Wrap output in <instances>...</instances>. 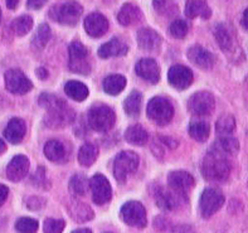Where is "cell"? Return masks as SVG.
Returning <instances> with one entry per match:
<instances>
[{
	"label": "cell",
	"instance_id": "1",
	"mask_svg": "<svg viewBox=\"0 0 248 233\" xmlns=\"http://www.w3.org/2000/svg\"><path fill=\"white\" fill-rule=\"evenodd\" d=\"M39 105L46 107L48 110L47 123L49 126L60 127V126L66 125V124H69L71 121H73L75 112L69 109L68 105L64 101L57 98L53 94H41Z\"/></svg>",
	"mask_w": 248,
	"mask_h": 233
},
{
	"label": "cell",
	"instance_id": "2",
	"mask_svg": "<svg viewBox=\"0 0 248 233\" xmlns=\"http://www.w3.org/2000/svg\"><path fill=\"white\" fill-rule=\"evenodd\" d=\"M231 163L228 156L209 150L202 163V174L207 180L222 183L228 179L231 174Z\"/></svg>",
	"mask_w": 248,
	"mask_h": 233
},
{
	"label": "cell",
	"instance_id": "3",
	"mask_svg": "<svg viewBox=\"0 0 248 233\" xmlns=\"http://www.w3.org/2000/svg\"><path fill=\"white\" fill-rule=\"evenodd\" d=\"M88 124L94 131L106 132L111 129L115 124L116 115L111 107L107 105H96L88 111Z\"/></svg>",
	"mask_w": 248,
	"mask_h": 233
},
{
	"label": "cell",
	"instance_id": "4",
	"mask_svg": "<svg viewBox=\"0 0 248 233\" xmlns=\"http://www.w3.org/2000/svg\"><path fill=\"white\" fill-rule=\"evenodd\" d=\"M83 8L79 3L69 0L66 3L53 6L49 12L50 18L54 19L56 22L66 25H75L78 23L82 16Z\"/></svg>",
	"mask_w": 248,
	"mask_h": 233
},
{
	"label": "cell",
	"instance_id": "5",
	"mask_svg": "<svg viewBox=\"0 0 248 233\" xmlns=\"http://www.w3.org/2000/svg\"><path fill=\"white\" fill-rule=\"evenodd\" d=\"M139 155L134 151L120 153L113 161V174L119 183H125L130 174H134L139 168Z\"/></svg>",
	"mask_w": 248,
	"mask_h": 233
},
{
	"label": "cell",
	"instance_id": "6",
	"mask_svg": "<svg viewBox=\"0 0 248 233\" xmlns=\"http://www.w3.org/2000/svg\"><path fill=\"white\" fill-rule=\"evenodd\" d=\"M146 112L151 121L161 126L169 124L174 116L173 105L170 104L169 100L164 97L151 98L149 101Z\"/></svg>",
	"mask_w": 248,
	"mask_h": 233
},
{
	"label": "cell",
	"instance_id": "7",
	"mask_svg": "<svg viewBox=\"0 0 248 233\" xmlns=\"http://www.w3.org/2000/svg\"><path fill=\"white\" fill-rule=\"evenodd\" d=\"M69 69L78 75H88L91 71L87 61L88 50L81 42H72L69 44Z\"/></svg>",
	"mask_w": 248,
	"mask_h": 233
},
{
	"label": "cell",
	"instance_id": "8",
	"mask_svg": "<svg viewBox=\"0 0 248 233\" xmlns=\"http://www.w3.org/2000/svg\"><path fill=\"white\" fill-rule=\"evenodd\" d=\"M224 203L223 193L214 188H207L203 192L199 201V208L201 213L204 218L212 217L214 213L219 211Z\"/></svg>",
	"mask_w": 248,
	"mask_h": 233
},
{
	"label": "cell",
	"instance_id": "9",
	"mask_svg": "<svg viewBox=\"0 0 248 233\" xmlns=\"http://www.w3.org/2000/svg\"><path fill=\"white\" fill-rule=\"evenodd\" d=\"M216 101L211 92H197L189 98L188 110L195 116H208L214 111Z\"/></svg>",
	"mask_w": 248,
	"mask_h": 233
},
{
	"label": "cell",
	"instance_id": "10",
	"mask_svg": "<svg viewBox=\"0 0 248 233\" xmlns=\"http://www.w3.org/2000/svg\"><path fill=\"white\" fill-rule=\"evenodd\" d=\"M121 216L126 224L132 227H142L146 226L148 219H146V211H145L144 205L139 202H127L121 208Z\"/></svg>",
	"mask_w": 248,
	"mask_h": 233
},
{
	"label": "cell",
	"instance_id": "11",
	"mask_svg": "<svg viewBox=\"0 0 248 233\" xmlns=\"http://www.w3.org/2000/svg\"><path fill=\"white\" fill-rule=\"evenodd\" d=\"M90 188L92 192V201L98 205L106 204L112 198V188L110 182L102 174H96L90 180Z\"/></svg>",
	"mask_w": 248,
	"mask_h": 233
},
{
	"label": "cell",
	"instance_id": "12",
	"mask_svg": "<svg viewBox=\"0 0 248 233\" xmlns=\"http://www.w3.org/2000/svg\"><path fill=\"white\" fill-rule=\"evenodd\" d=\"M6 90L12 93L24 94L33 88L31 79L19 69H9L5 73Z\"/></svg>",
	"mask_w": 248,
	"mask_h": 233
},
{
	"label": "cell",
	"instance_id": "13",
	"mask_svg": "<svg viewBox=\"0 0 248 233\" xmlns=\"http://www.w3.org/2000/svg\"><path fill=\"white\" fill-rule=\"evenodd\" d=\"M168 184L171 190L186 197V193L194 186V178L188 171L175 170L168 175Z\"/></svg>",
	"mask_w": 248,
	"mask_h": 233
},
{
	"label": "cell",
	"instance_id": "14",
	"mask_svg": "<svg viewBox=\"0 0 248 233\" xmlns=\"http://www.w3.org/2000/svg\"><path fill=\"white\" fill-rule=\"evenodd\" d=\"M168 81L178 90H186L193 83L192 69L182 64L173 66L168 72Z\"/></svg>",
	"mask_w": 248,
	"mask_h": 233
},
{
	"label": "cell",
	"instance_id": "15",
	"mask_svg": "<svg viewBox=\"0 0 248 233\" xmlns=\"http://www.w3.org/2000/svg\"><path fill=\"white\" fill-rule=\"evenodd\" d=\"M29 171V160L24 155H16L6 167V176L12 182L22 180Z\"/></svg>",
	"mask_w": 248,
	"mask_h": 233
},
{
	"label": "cell",
	"instance_id": "16",
	"mask_svg": "<svg viewBox=\"0 0 248 233\" xmlns=\"http://www.w3.org/2000/svg\"><path fill=\"white\" fill-rule=\"evenodd\" d=\"M85 29L93 38H100L108 29V20L100 13H92L85 19Z\"/></svg>",
	"mask_w": 248,
	"mask_h": 233
},
{
	"label": "cell",
	"instance_id": "17",
	"mask_svg": "<svg viewBox=\"0 0 248 233\" xmlns=\"http://www.w3.org/2000/svg\"><path fill=\"white\" fill-rule=\"evenodd\" d=\"M135 71L140 77L150 83H156L160 79V68L156 61L153 58H144L139 61L135 67Z\"/></svg>",
	"mask_w": 248,
	"mask_h": 233
},
{
	"label": "cell",
	"instance_id": "18",
	"mask_svg": "<svg viewBox=\"0 0 248 233\" xmlns=\"http://www.w3.org/2000/svg\"><path fill=\"white\" fill-rule=\"evenodd\" d=\"M188 58L192 61L194 64L203 69H209L214 64V56L209 50L204 49L201 46H194V47L189 48L188 50Z\"/></svg>",
	"mask_w": 248,
	"mask_h": 233
},
{
	"label": "cell",
	"instance_id": "19",
	"mask_svg": "<svg viewBox=\"0 0 248 233\" xmlns=\"http://www.w3.org/2000/svg\"><path fill=\"white\" fill-rule=\"evenodd\" d=\"M183 195L178 194L174 190H164V189H159L155 193V199H156L157 205L164 209V211H173L178 205L183 202Z\"/></svg>",
	"mask_w": 248,
	"mask_h": 233
},
{
	"label": "cell",
	"instance_id": "20",
	"mask_svg": "<svg viewBox=\"0 0 248 233\" xmlns=\"http://www.w3.org/2000/svg\"><path fill=\"white\" fill-rule=\"evenodd\" d=\"M27 131V126L22 119L14 117L8 123L5 130H4V138L12 144H19Z\"/></svg>",
	"mask_w": 248,
	"mask_h": 233
},
{
	"label": "cell",
	"instance_id": "21",
	"mask_svg": "<svg viewBox=\"0 0 248 233\" xmlns=\"http://www.w3.org/2000/svg\"><path fill=\"white\" fill-rule=\"evenodd\" d=\"M127 44L124 41L119 39V38H113L107 43L102 44L98 48V56L101 58H110V57H119V56H125L127 53Z\"/></svg>",
	"mask_w": 248,
	"mask_h": 233
},
{
	"label": "cell",
	"instance_id": "22",
	"mask_svg": "<svg viewBox=\"0 0 248 233\" xmlns=\"http://www.w3.org/2000/svg\"><path fill=\"white\" fill-rule=\"evenodd\" d=\"M138 43L144 50H156L160 47L161 37L153 29L142 28L138 31Z\"/></svg>",
	"mask_w": 248,
	"mask_h": 233
},
{
	"label": "cell",
	"instance_id": "23",
	"mask_svg": "<svg viewBox=\"0 0 248 233\" xmlns=\"http://www.w3.org/2000/svg\"><path fill=\"white\" fill-rule=\"evenodd\" d=\"M211 151L224 155V156H233L239 151V142L236 138H232V136H222L219 140L212 145Z\"/></svg>",
	"mask_w": 248,
	"mask_h": 233
},
{
	"label": "cell",
	"instance_id": "24",
	"mask_svg": "<svg viewBox=\"0 0 248 233\" xmlns=\"http://www.w3.org/2000/svg\"><path fill=\"white\" fill-rule=\"evenodd\" d=\"M141 18L142 13L140 10V8L132 3H127L125 5H123V8L119 12V16H117L120 24L125 25V27L136 24L138 22H140Z\"/></svg>",
	"mask_w": 248,
	"mask_h": 233
},
{
	"label": "cell",
	"instance_id": "25",
	"mask_svg": "<svg viewBox=\"0 0 248 233\" xmlns=\"http://www.w3.org/2000/svg\"><path fill=\"white\" fill-rule=\"evenodd\" d=\"M186 14L190 19L198 18V16L203 19H209L212 16V10L204 0H188L186 5Z\"/></svg>",
	"mask_w": 248,
	"mask_h": 233
},
{
	"label": "cell",
	"instance_id": "26",
	"mask_svg": "<svg viewBox=\"0 0 248 233\" xmlns=\"http://www.w3.org/2000/svg\"><path fill=\"white\" fill-rule=\"evenodd\" d=\"M105 92L112 96L121 93L124 91V88L126 87V78L123 75H110L107 76L104 79L102 83Z\"/></svg>",
	"mask_w": 248,
	"mask_h": 233
},
{
	"label": "cell",
	"instance_id": "27",
	"mask_svg": "<svg viewBox=\"0 0 248 233\" xmlns=\"http://www.w3.org/2000/svg\"><path fill=\"white\" fill-rule=\"evenodd\" d=\"M44 155L49 159L50 161L60 163L62 159L66 156V148L58 140H49L44 145Z\"/></svg>",
	"mask_w": 248,
	"mask_h": 233
},
{
	"label": "cell",
	"instance_id": "28",
	"mask_svg": "<svg viewBox=\"0 0 248 233\" xmlns=\"http://www.w3.org/2000/svg\"><path fill=\"white\" fill-rule=\"evenodd\" d=\"M64 92L67 96L75 101H85L88 96V88L82 82L78 81H69L64 86Z\"/></svg>",
	"mask_w": 248,
	"mask_h": 233
},
{
	"label": "cell",
	"instance_id": "29",
	"mask_svg": "<svg viewBox=\"0 0 248 233\" xmlns=\"http://www.w3.org/2000/svg\"><path fill=\"white\" fill-rule=\"evenodd\" d=\"M149 135L141 125L130 126L125 131V140L132 145H144L148 141Z\"/></svg>",
	"mask_w": 248,
	"mask_h": 233
},
{
	"label": "cell",
	"instance_id": "30",
	"mask_svg": "<svg viewBox=\"0 0 248 233\" xmlns=\"http://www.w3.org/2000/svg\"><path fill=\"white\" fill-rule=\"evenodd\" d=\"M141 104H142V96L139 91H132L129 94V97L126 98L124 102V109L127 115L132 117H138L141 111Z\"/></svg>",
	"mask_w": 248,
	"mask_h": 233
},
{
	"label": "cell",
	"instance_id": "31",
	"mask_svg": "<svg viewBox=\"0 0 248 233\" xmlns=\"http://www.w3.org/2000/svg\"><path fill=\"white\" fill-rule=\"evenodd\" d=\"M98 156V149L93 144L82 145L78 151V161L83 167H90L96 161Z\"/></svg>",
	"mask_w": 248,
	"mask_h": 233
},
{
	"label": "cell",
	"instance_id": "32",
	"mask_svg": "<svg viewBox=\"0 0 248 233\" xmlns=\"http://www.w3.org/2000/svg\"><path fill=\"white\" fill-rule=\"evenodd\" d=\"M216 34V39H217L218 44L224 52H228L233 48V37L231 34L230 29L227 28L224 24H218L214 31Z\"/></svg>",
	"mask_w": 248,
	"mask_h": 233
},
{
	"label": "cell",
	"instance_id": "33",
	"mask_svg": "<svg viewBox=\"0 0 248 233\" xmlns=\"http://www.w3.org/2000/svg\"><path fill=\"white\" fill-rule=\"evenodd\" d=\"M209 134H211V127L204 121H197L189 126V135L199 142L205 141L209 138Z\"/></svg>",
	"mask_w": 248,
	"mask_h": 233
},
{
	"label": "cell",
	"instance_id": "34",
	"mask_svg": "<svg viewBox=\"0 0 248 233\" xmlns=\"http://www.w3.org/2000/svg\"><path fill=\"white\" fill-rule=\"evenodd\" d=\"M236 130V120L232 115H223L216 124V131L220 136H230Z\"/></svg>",
	"mask_w": 248,
	"mask_h": 233
},
{
	"label": "cell",
	"instance_id": "35",
	"mask_svg": "<svg viewBox=\"0 0 248 233\" xmlns=\"http://www.w3.org/2000/svg\"><path fill=\"white\" fill-rule=\"evenodd\" d=\"M153 5L160 16H167V18L176 16L179 13L178 5L174 3L173 0H154Z\"/></svg>",
	"mask_w": 248,
	"mask_h": 233
},
{
	"label": "cell",
	"instance_id": "36",
	"mask_svg": "<svg viewBox=\"0 0 248 233\" xmlns=\"http://www.w3.org/2000/svg\"><path fill=\"white\" fill-rule=\"evenodd\" d=\"M69 213L77 222H87V220L93 218V212L91 211V208L81 203V202L73 203Z\"/></svg>",
	"mask_w": 248,
	"mask_h": 233
},
{
	"label": "cell",
	"instance_id": "37",
	"mask_svg": "<svg viewBox=\"0 0 248 233\" xmlns=\"http://www.w3.org/2000/svg\"><path fill=\"white\" fill-rule=\"evenodd\" d=\"M10 27H12L13 31H14L16 35L23 37V35H25L27 33L31 31V27H33V19L29 16H18V18L13 20Z\"/></svg>",
	"mask_w": 248,
	"mask_h": 233
},
{
	"label": "cell",
	"instance_id": "38",
	"mask_svg": "<svg viewBox=\"0 0 248 233\" xmlns=\"http://www.w3.org/2000/svg\"><path fill=\"white\" fill-rule=\"evenodd\" d=\"M50 28L48 27V24H41L38 27L37 33H35L33 41H31V44L33 47L37 48V49H43L46 47V44L49 42L50 39Z\"/></svg>",
	"mask_w": 248,
	"mask_h": 233
},
{
	"label": "cell",
	"instance_id": "39",
	"mask_svg": "<svg viewBox=\"0 0 248 233\" xmlns=\"http://www.w3.org/2000/svg\"><path fill=\"white\" fill-rule=\"evenodd\" d=\"M69 188L71 192L76 195H85L87 189L90 188V182L87 180L85 175L76 174L72 176V179L69 182Z\"/></svg>",
	"mask_w": 248,
	"mask_h": 233
},
{
	"label": "cell",
	"instance_id": "40",
	"mask_svg": "<svg viewBox=\"0 0 248 233\" xmlns=\"http://www.w3.org/2000/svg\"><path fill=\"white\" fill-rule=\"evenodd\" d=\"M16 228L20 233H35L38 231V228H39V224L33 218L23 217L16 220Z\"/></svg>",
	"mask_w": 248,
	"mask_h": 233
},
{
	"label": "cell",
	"instance_id": "41",
	"mask_svg": "<svg viewBox=\"0 0 248 233\" xmlns=\"http://www.w3.org/2000/svg\"><path fill=\"white\" fill-rule=\"evenodd\" d=\"M170 34L173 35L174 38L176 39H182L188 33V24H186L184 20L182 19H178V20H174L171 24H170V28H169Z\"/></svg>",
	"mask_w": 248,
	"mask_h": 233
},
{
	"label": "cell",
	"instance_id": "42",
	"mask_svg": "<svg viewBox=\"0 0 248 233\" xmlns=\"http://www.w3.org/2000/svg\"><path fill=\"white\" fill-rule=\"evenodd\" d=\"M64 226H66V223L63 219L48 218L43 224V231L44 233H62L64 230Z\"/></svg>",
	"mask_w": 248,
	"mask_h": 233
},
{
	"label": "cell",
	"instance_id": "43",
	"mask_svg": "<svg viewBox=\"0 0 248 233\" xmlns=\"http://www.w3.org/2000/svg\"><path fill=\"white\" fill-rule=\"evenodd\" d=\"M33 183H34L37 186H44V183L49 184L47 178H46V170H44L43 167L38 168L37 173H35L34 176H33Z\"/></svg>",
	"mask_w": 248,
	"mask_h": 233
},
{
	"label": "cell",
	"instance_id": "44",
	"mask_svg": "<svg viewBox=\"0 0 248 233\" xmlns=\"http://www.w3.org/2000/svg\"><path fill=\"white\" fill-rule=\"evenodd\" d=\"M27 204H28L29 209H39L43 205V202H42L41 198H38V197H31V198L28 199Z\"/></svg>",
	"mask_w": 248,
	"mask_h": 233
},
{
	"label": "cell",
	"instance_id": "45",
	"mask_svg": "<svg viewBox=\"0 0 248 233\" xmlns=\"http://www.w3.org/2000/svg\"><path fill=\"white\" fill-rule=\"evenodd\" d=\"M8 194H9L8 186H5L4 184H0V207L5 203L6 198H8Z\"/></svg>",
	"mask_w": 248,
	"mask_h": 233
},
{
	"label": "cell",
	"instance_id": "46",
	"mask_svg": "<svg viewBox=\"0 0 248 233\" xmlns=\"http://www.w3.org/2000/svg\"><path fill=\"white\" fill-rule=\"evenodd\" d=\"M48 0H28V8L31 9H41Z\"/></svg>",
	"mask_w": 248,
	"mask_h": 233
},
{
	"label": "cell",
	"instance_id": "47",
	"mask_svg": "<svg viewBox=\"0 0 248 233\" xmlns=\"http://www.w3.org/2000/svg\"><path fill=\"white\" fill-rule=\"evenodd\" d=\"M35 73H37L38 78H41V79H46L48 77L47 69L44 68V67H38L37 71H35Z\"/></svg>",
	"mask_w": 248,
	"mask_h": 233
},
{
	"label": "cell",
	"instance_id": "48",
	"mask_svg": "<svg viewBox=\"0 0 248 233\" xmlns=\"http://www.w3.org/2000/svg\"><path fill=\"white\" fill-rule=\"evenodd\" d=\"M5 1H6V6H8L9 9L13 10V9H16V6H18L20 0H5Z\"/></svg>",
	"mask_w": 248,
	"mask_h": 233
},
{
	"label": "cell",
	"instance_id": "49",
	"mask_svg": "<svg viewBox=\"0 0 248 233\" xmlns=\"http://www.w3.org/2000/svg\"><path fill=\"white\" fill-rule=\"evenodd\" d=\"M242 24L246 29L248 31V8L243 13V18H242Z\"/></svg>",
	"mask_w": 248,
	"mask_h": 233
},
{
	"label": "cell",
	"instance_id": "50",
	"mask_svg": "<svg viewBox=\"0 0 248 233\" xmlns=\"http://www.w3.org/2000/svg\"><path fill=\"white\" fill-rule=\"evenodd\" d=\"M6 150V145H5V142L3 141V140H1V139H0V155L3 154L4 151Z\"/></svg>",
	"mask_w": 248,
	"mask_h": 233
},
{
	"label": "cell",
	"instance_id": "51",
	"mask_svg": "<svg viewBox=\"0 0 248 233\" xmlns=\"http://www.w3.org/2000/svg\"><path fill=\"white\" fill-rule=\"evenodd\" d=\"M72 233H92V231L88 230V228H81V230L73 231Z\"/></svg>",
	"mask_w": 248,
	"mask_h": 233
},
{
	"label": "cell",
	"instance_id": "52",
	"mask_svg": "<svg viewBox=\"0 0 248 233\" xmlns=\"http://www.w3.org/2000/svg\"><path fill=\"white\" fill-rule=\"evenodd\" d=\"M0 22H1V9H0Z\"/></svg>",
	"mask_w": 248,
	"mask_h": 233
},
{
	"label": "cell",
	"instance_id": "53",
	"mask_svg": "<svg viewBox=\"0 0 248 233\" xmlns=\"http://www.w3.org/2000/svg\"><path fill=\"white\" fill-rule=\"evenodd\" d=\"M106 233H111V232H106Z\"/></svg>",
	"mask_w": 248,
	"mask_h": 233
}]
</instances>
